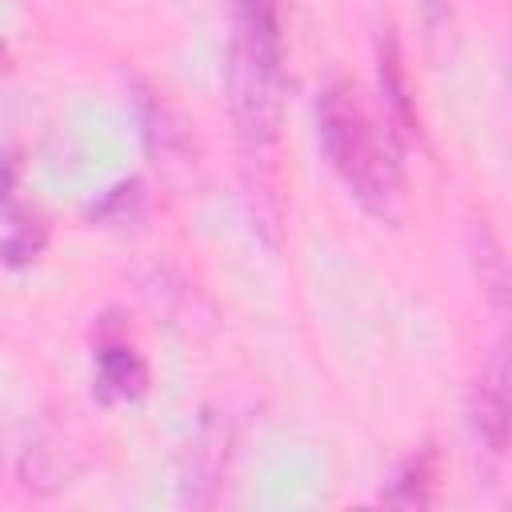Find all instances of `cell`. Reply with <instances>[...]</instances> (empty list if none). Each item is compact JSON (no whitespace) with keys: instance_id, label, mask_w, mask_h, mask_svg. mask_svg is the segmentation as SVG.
<instances>
[{"instance_id":"cell-1","label":"cell","mask_w":512,"mask_h":512,"mask_svg":"<svg viewBox=\"0 0 512 512\" xmlns=\"http://www.w3.org/2000/svg\"><path fill=\"white\" fill-rule=\"evenodd\" d=\"M316 136L328 168L348 188V196L376 220L396 224L404 216V172L388 148L380 124L360 104L356 88L332 80L316 96Z\"/></svg>"},{"instance_id":"cell-2","label":"cell","mask_w":512,"mask_h":512,"mask_svg":"<svg viewBox=\"0 0 512 512\" xmlns=\"http://www.w3.org/2000/svg\"><path fill=\"white\" fill-rule=\"evenodd\" d=\"M284 92V16L280 0H232L228 40V104L236 132L252 156L280 136Z\"/></svg>"},{"instance_id":"cell-3","label":"cell","mask_w":512,"mask_h":512,"mask_svg":"<svg viewBox=\"0 0 512 512\" xmlns=\"http://www.w3.org/2000/svg\"><path fill=\"white\" fill-rule=\"evenodd\" d=\"M468 420L476 440L500 456L508 444V384H504V360H492L488 372H480V380L472 384L468 396Z\"/></svg>"},{"instance_id":"cell-4","label":"cell","mask_w":512,"mask_h":512,"mask_svg":"<svg viewBox=\"0 0 512 512\" xmlns=\"http://www.w3.org/2000/svg\"><path fill=\"white\" fill-rule=\"evenodd\" d=\"M96 388L104 400H136L148 388V368L140 352L124 340H104L96 348Z\"/></svg>"},{"instance_id":"cell-5","label":"cell","mask_w":512,"mask_h":512,"mask_svg":"<svg viewBox=\"0 0 512 512\" xmlns=\"http://www.w3.org/2000/svg\"><path fill=\"white\" fill-rule=\"evenodd\" d=\"M436 452L432 448H420L412 456H404L388 480V488L380 492L384 504H396V508H424L432 504L436 496Z\"/></svg>"},{"instance_id":"cell-6","label":"cell","mask_w":512,"mask_h":512,"mask_svg":"<svg viewBox=\"0 0 512 512\" xmlns=\"http://www.w3.org/2000/svg\"><path fill=\"white\" fill-rule=\"evenodd\" d=\"M380 96H384L388 116L400 124V132L420 136V120H416V108H412V96H408V80H404V68H400V56H396L392 40L380 44Z\"/></svg>"},{"instance_id":"cell-7","label":"cell","mask_w":512,"mask_h":512,"mask_svg":"<svg viewBox=\"0 0 512 512\" xmlns=\"http://www.w3.org/2000/svg\"><path fill=\"white\" fill-rule=\"evenodd\" d=\"M8 68V48H4V40H0V72Z\"/></svg>"}]
</instances>
